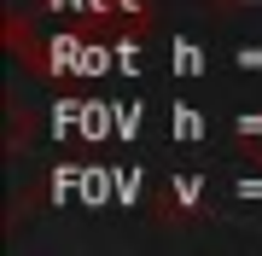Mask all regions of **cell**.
I'll list each match as a JSON object with an SVG mask.
<instances>
[{"mask_svg": "<svg viewBox=\"0 0 262 256\" xmlns=\"http://www.w3.org/2000/svg\"><path fill=\"white\" fill-rule=\"evenodd\" d=\"M239 152L262 163V117H245V123H239Z\"/></svg>", "mask_w": 262, "mask_h": 256, "instance_id": "1", "label": "cell"}, {"mask_svg": "<svg viewBox=\"0 0 262 256\" xmlns=\"http://www.w3.org/2000/svg\"><path fill=\"white\" fill-rule=\"evenodd\" d=\"M117 6H122V12H146V0H117Z\"/></svg>", "mask_w": 262, "mask_h": 256, "instance_id": "2", "label": "cell"}]
</instances>
